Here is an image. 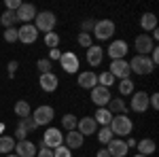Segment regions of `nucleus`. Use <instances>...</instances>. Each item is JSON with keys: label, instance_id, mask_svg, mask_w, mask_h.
Instances as JSON below:
<instances>
[{"label": "nucleus", "instance_id": "7ed1b4c3", "mask_svg": "<svg viewBox=\"0 0 159 157\" xmlns=\"http://www.w3.org/2000/svg\"><path fill=\"white\" fill-rule=\"evenodd\" d=\"M129 64V72H136V74H151L155 70V64L151 62L148 55H134L132 60L127 62Z\"/></svg>", "mask_w": 159, "mask_h": 157}, {"label": "nucleus", "instance_id": "58836bf2", "mask_svg": "<svg viewBox=\"0 0 159 157\" xmlns=\"http://www.w3.org/2000/svg\"><path fill=\"white\" fill-rule=\"evenodd\" d=\"M93 25H96V21H93V19H87V21H83V24H81V32L91 34V32H93Z\"/></svg>", "mask_w": 159, "mask_h": 157}, {"label": "nucleus", "instance_id": "4be33fe9", "mask_svg": "<svg viewBox=\"0 0 159 157\" xmlns=\"http://www.w3.org/2000/svg\"><path fill=\"white\" fill-rule=\"evenodd\" d=\"M136 149H138V155H153L155 153V149H157V145H155V140H151V138H144V140H140V142H136Z\"/></svg>", "mask_w": 159, "mask_h": 157}, {"label": "nucleus", "instance_id": "412c9836", "mask_svg": "<svg viewBox=\"0 0 159 157\" xmlns=\"http://www.w3.org/2000/svg\"><path fill=\"white\" fill-rule=\"evenodd\" d=\"M64 142H66V146H68L70 151H72V149H81L83 142H85V136L79 134L76 130H72V132H68L66 136H64Z\"/></svg>", "mask_w": 159, "mask_h": 157}, {"label": "nucleus", "instance_id": "7c9ffc66", "mask_svg": "<svg viewBox=\"0 0 159 157\" xmlns=\"http://www.w3.org/2000/svg\"><path fill=\"white\" fill-rule=\"evenodd\" d=\"M98 85L110 89V85H115V76H112L108 70H106V72H102V74H98Z\"/></svg>", "mask_w": 159, "mask_h": 157}, {"label": "nucleus", "instance_id": "bb28decb", "mask_svg": "<svg viewBox=\"0 0 159 157\" xmlns=\"http://www.w3.org/2000/svg\"><path fill=\"white\" fill-rule=\"evenodd\" d=\"M93 119H96V123H98V125L106 127V125L110 123V119H112V115H110L108 109H98V110H96V117H93Z\"/></svg>", "mask_w": 159, "mask_h": 157}, {"label": "nucleus", "instance_id": "2eb2a0df", "mask_svg": "<svg viewBox=\"0 0 159 157\" xmlns=\"http://www.w3.org/2000/svg\"><path fill=\"white\" fill-rule=\"evenodd\" d=\"M36 145L34 142H30V140H19V142H15V155L17 157H36Z\"/></svg>", "mask_w": 159, "mask_h": 157}, {"label": "nucleus", "instance_id": "603ef678", "mask_svg": "<svg viewBox=\"0 0 159 157\" xmlns=\"http://www.w3.org/2000/svg\"><path fill=\"white\" fill-rule=\"evenodd\" d=\"M134 157H144V155H134Z\"/></svg>", "mask_w": 159, "mask_h": 157}, {"label": "nucleus", "instance_id": "de8ad7c7", "mask_svg": "<svg viewBox=\"0 0 159 157\" xmlns=\"http://www.w3.org/2000/svg\"><path fill=\"white\" fill-rule=\"evenodd\" d=\"M96 157H110V153L106 151V149H100L98 153H96Z\"/></svg>", "mask_w": 159, "mask_h": 157}, {"label": "nucleus", "instance_id": "49530a36", "mask_svg": "<svg viewBox=\"0 0 159 157\" xmlns=\"http://www.w3.org/2000/svg\"><path fill=\"white\" fill-rule=\"evenodd\" d=\"M17 68H19V64H17L15 60H13V62H9V74H11V76L15 74V70H17Z\"/></svg>", "mask_w": 159, "mask_h": 157}, {"label": "nucleus", "instance_id": "09e8293b", "mask_svg": "<svg viewBox=\"0 0 159 157\" xmlns=\"http://www.w3.org/2000/svg\"><path fill=\"white\" fill-rule=\"evenodd\" d=\"M125 145H127V149H132V146H136V140L129 138V140H125Z\"/></svg>", "mask_w": 159, "mask_h": 157}, {"label": "nucleus", "instance_id": "a878e982", "mask_svg": "<svg viewBox=\"0 0 159 157\" xmlns=\"http://www.w3.org/2000/svg\"><path fill=\"white\" fill-rule=\"evenodd\" d=\"M15 115H17L19 119H25V117H30V115H32L30 102H25V100H19V102L15 104Z\"/></svg>", "mask_w": 159, "mask_h": 157}, {"label": "nucleus", "instance_id": "4c0bfd02", "mask_svg": "<svg viewBox=\"0 0 159 157\" xmlns=\"http://www.w3.org/2000/svg\"><path fill=\"white\" fill-rule=\"evenodd\" d=\"M4 40L7 43H17V28H7L4 30Z\"/></svg>", "mask_w": 159, "mask_h": 157}, {"label": "nucleus", "instance_id": "f704fd0d", "mask_svg": "<svg viewBox=\"0 0 159 157\" xmlns=\"http://www.w3.org/2000/svg\"><path fill=\"white\" fill-rule=\"evenodd\" d=\"M19 125L24 127L25 132H34V130H38V125L34 123V119H32V117H25V119H19Z\"/></svg>", "mask_w": 159, "mask_h": 157}, {"label": "nucleus", "instance_id": "6e6552de", "mask_svg": "<svg viewBox=\"0 0 159 157\" xmlns=\"http://www.w3.org/2000/svg\"><path fill=\"white\" fill-rule=\"evenodd\" d=\"M36 38H38V30L34 28V24H24L19 30H17V40L24 43V45L36 43Z\"/></svg>", "mask_w": 159, "mask_h": 157}, {"label": "nucleus", "instance_id": "423d86ee", "mask_svg": "<svg viewBox=\"0 0 159 157\" xmlns=\"http://www.w3.org/2000/svg\"><path fill=\"white\" fill-rule=\"evenodd\" d=\"M60 64H61V70H64L66 74H74V72H79V68H81L79 55H76V53H72V51H66V53H61Z\"/></svg>", "mask_w": 159, "mask_h": 157}, {"label": "nucleus", "instance_id": "ddd939ff", "mask_svg": "<svg viewBox=\"0 0 159 157\" xmlns=\"http://www.w3.org/2000/svg\"><path fill=\"white\" fill-rule=\"evenodd\" d=\"M134 47L138 51V55H148L155 49V43H153V38L148 36V34H138L134 40Z\"/></svg>", "mask_w": 159, "mask_h": 157}, {"label": "nucleus", "instance_id": "9d476101", "mask_svg": "<svg viewBox=\"0 0 159 157\" xmlns=\"http://www.w3.org/2000/svg\"><path fill=\"white\" fill-rule=\"evenodd\" d=\"M129 109L134 113H144L148 109V94L147 91H134L129 100Z\"/></svg>", "mask_w": 159, "mask_h": 157}, {"label": "nucleus", "instance_id": "79ce46f5", "mask_svg": "<svg viewBox=\"0 0 159 157\" xmlns=\"http://www.w3.org/2000/svg\"><path fill=\"white\" fill-rule=\"evenodd\" d=\"M36 157H53V149H47V146H40L36 151Z\"/></svg>", "mask_w": 159, "mask_h": 157}, {"label": "nucleus", "instance_id": "473e14b6", "mask_svg": "<svg viewBox=\"0 0 159 157\" xmlns=\"http://www.w3.org/2000/svg\"><path fill=\"white\" fill-rule=\"evenodd\" d=\"M76 40H79V45H81V47H85V49H89L91 45H93V36H91V34H87V32H79Z\"/></svg>", "mask_w": 159, "mask_h": 157}, {"label": "nucleus", "instance_id": "f257e3e1", "mask_svg": "<svg viewBox=\"0 0 159 157\" xmlns=\"http://www.w3.org/2000/svg\"><path fill=\"white\" fill-rule=\"evenodd\" d=\"M108 127L115 136H129L132 130H134V123H132V119L127 115H112Z\"/></svg>", "mask_w": 159, "mask_h": 157}, {"label": "nucleus", "instance_id": "3c124183", "mask_svg": "<svg viewBox=\"0 0 159 157\" xmlns=\"http://www.w3.org/2000/svg\"><path fill=\"white\" fill-rule=\"evenodd\" d=\"M7 157H17V155H15V153H9V155H7Z\"/></svg>", "mask_w": 159, "mask_h": 157}, {"label": "nucleus", "instance_id": "6ab92c4d", "mask_svg": "<svg viewBox=\"0 0 159 157\" xmlns=\"http://www.w3.org/2000/svg\"><path fill=\"white\" fill-rule=\"evenodd\" d=\"M102 60H104V49L98 47V45H91V47L87 49V64L89 66H100L102 64Z\"/></svg>", "mask_w": 159, "mask_h": 157}, {"label": "nucleus", "instance_id": "1a4fd4ad", "mask_svg": "<svg viewBox=\"0 0 159 157\" xmlns=\"http://www.w3.org/2000/svg\"><path fill=\"white\" fill-rule=\"evenodd\" d=\"M91 102L96 106H100V109H106V104L110 102V89L102 87V85H96L91 89Z\"/></svg>", "mask_w": 159, "mask_h": 157}, {"label": "nucleus", "instance_id": "e433bc0d", "mask_svg": "<svg viewBox=\"0 0 159 157\" xmlns=\"http://www.w3.org/2000/svg\"><path fill=\"white\" fill-rule=\"evenodd\" d=\"M36 68H38V72H40V74H47V72H51L53 66H51L49 60H38L36 62Z\"/></svg>", "mask_w": 159, "mask_h": 157}, {"label": "nucleus", "instance_id": "4468645a", "mask_svg": "<svg viewBox=\"0 0 159 157\" xmlns=\"http://www.w3.org/2000/svg\"><path fill=\"white\" fill-rule=\"evenodd\" d=\"M127 51H129V49H127V43H125V40H112L108 45V49H106V53L110 55V62L112 60H123Z\"/></svg>", "mask_w": 159, "mask_h": 157}, {"label": "nucleus", "instance_id": "f03ea898", "mask_svg": "<svg viewBox=\"0 0 159 157\" xmlns=\"http://www.w3.org/2000/svg\"><path fill=\"white\" fill-rule=\"evenodd\" d=\"M55 24H57V17H55V13H51V11H40L34 17V28L38 32H45V34L53 32Z\"/></svg>", "mask_w": 159, "mask_h": 157}, {"label": "nucleus", "instance_id": "b1692460", "mask_svg": "<svg viewBox=\"0 0 159 157\" xmlns=\"http://www.w3.org/2000/svg\"><path fill=\"white\" fill-rule=\"evenodd\" d=\"M106 109L110 110V115H125V110H127V104L123 102L121 98H112L108 104H106Z\"/></svg>", "mask_w": 159, "mask_h": 157}, {"label": "nucleus", "instance_id": "393cba45", "mask_svg": "<svg viewBox=\"0 0 159 157\" xmlns=\"http://www.w3.org/2000/svg\"><path fill=\"white\" fill-rule=\"evenodd\" d=\"M15 151V138L13 136H0V153H4V155H9Z\"/></svg>", "mask_w": 159, "mask_h": 157}, {"label": "nucleus", "instance_id": "20e7f679", "mask_svg": "<svg viewBox=\"0 0 159 157\" xmlns=\"http://www.w3.org/2000/svg\"><path fill=\"white\" fill-rule=\"evenodd\" d=\"M115 21H110V19H100L96 21L93 25V32H91V36H96L98 40H108L112 34H115Z\"/></svg>", "mask_w": 159, "mask_h": 157}, {"label": "nucleus", "instance_id": "9b49d317", "mask_svg": "<svg viewBox=\"0 0 159 157\" xmlns=\"http://www.w3.org/2000/svg\"><path fill=\"white\" fill-rule=\"evenodd\" d=\"M108 72L115 76V79H129V64L125 60H112L110 62V68Z\"/></svg>", "mask_w": 159, "mask_h": 157}, {"label": "nucleus", "instance_id": "c03bdc74", "mask_svg": "<svg viewBox=\"0 0 159 157\" xmlns=\"http://www.w3.org/2000/svg\"><path fill=\"white\" fill-rule=\"evenodd\" d=\"M60 58H61V51H60V49H51V51H49V62L51 60H60Z\"/></svg>", "mask_w": 159, "mask_h": 157}, {"label": "nucleus", "instance_id": "dca6fc26", "mask_svg": "<svg viewBox=\"0 0 159 157\" xmlns=\"http://www.w3.org/2000/svg\"><path fill=\"white\" fill-rule=\"evenodd\" d=\"M38 85H40V89H43V91L51 94V91H55V89H57L60 81H57V76H55L53 72H47V74H40V79H38Z\"/></svg>", "mask_w": 159, "mask_h": 157}, {"label": "nucleus", "instance_id": "f3484780", "mask_svg": "<svg viewBox=\"0 0 159 157\" xmlns=\"http://www.w3.org/2000/svg\"><path fill=\"white\" fill-rule=\"evenodd\" d=\"M110 153V157H125L127 155V145H125V140H119V138H112L108 142V149H106Z\"/></svg>", "mask_w": 159, "mask_h": 157}, {"label": "nucleus", "instance_id": "72a5a7b5", "mask_svg": "<svg viewBox=\"0 0 159 157\" xmlns=\"http://www.w3.org/2000/svg\"><path fill=\"white\" fill-rule=\"evenodd\" d=\"M98 140L102 142V145H108L110 140H112V132H110V127L106 125V127H102L98 132Z\"/></svg>", "mask_w": 159, "mask_h": 157}, {"label": "nucleus", "instance_id": "8fccbe9b", "mask_svg": "<svg viewBox=\"0 0 159 157\" xmlns=\"http://www.w3.org/2000/svg\"><path fill=\"white\" fill-rule=\"evenodd\" d=\"M2 132H4V123H0V136H2Z\"/></svg>", "mask_w": 159, "mask_h": 157}, {"label": "nucleus", "instance_id": "39448f33", "mask_svg": "<svg viewBox=\"0 0 159 157\" xmlns=\"http://www.w3.org/2000/svg\"><path fill=\"white\" fill-rule=\"evenodd\" d=\"M64 145V136H61V130L57 127H47L45 130V136L40 138V146H47V149H57V146Z\"/></svg>", "mask_w": 159, "mask_h": 157}, {"label": "nucleus", "instance_id": "ea45409f", "mask_svg": "<svg viewBox=\"0 0 159 157\" xmlns=\"http://www.w3.org/2000/svg\"><path fill=\"white\" fill-rule=\"evenodd\" d=\"M4 7H7V11L15 13L19 7H21V0H7V2H4Z\"/></svg>", "mask_w": 159, "mask_h": 157}, {"label": "nucleus", "instance_id": "cd10ccee", "mask_svg": "<svg viewBox=\"0 0 159 157\" xmlns=\"http://www.w3.org/2000/svg\"><path fill=\"white\" fill-rule=\"evenodd\" d=\"M76 123H79V119L74 117L72 113H68V115H64V117H61V127H64V130H68V132L76 130Z\"/></svg>", "mask_w": 159, "mask_h": 157}, {"label": "nucleus", "instance_id": "a18cd8bd", "mask_svg": "<svg viewBox=\"0 0 159 157\" xmlns=\"http://www.w3.org/2000/svg\"><path fill=\"white\" fill-rule=\"evenodd\" d=\"M151 62H153V64L157 66V62H159V49H157V47L151 51Z\"/></svg>", "mask_w": 159, "mask_h": 157}, {"label": "nucleus", "instance_id": "2f4dec72", "mask_svg": "<svg viewBox=\"0 0 159 157\" xmlns=\"http://www.w3.org/2000/svg\"><path fill=\"white\" fill-rule=\"evenodd\" d=\"M45 45H47L49 49H57V45H60V34H57V32L45 34Z\"/></svg>", "mask_w": 159, "mask_h": 157}, {"label": "nucleus", "instance_id": "37998d69", "mask_svg": "<svg viewBox=\"0 0 159 157\" xmlns=\"http://www.w3.org/2000/svg\"><path fill=\"white\" fill-rule=\"evenodd\" d=\"M148 106H153L155 110L159 109V94H153V96H148Z\"/></svg>", "mask_w": 159, "mask_h": 157}, {"label": "nucleus", "instance_id": "c85d7f7f", "mask_svg": "<svg viewBox=\"0 0 159 157\" xmlns=\"http://www.w3.org/2000/svg\"><path fill=\"white\" fill-rule=\"evenodd\" d=\"M134 87H136V85H134L132 79H123L121 83H119V94H121V96H129V94H134V91H136Z\"/></svg>", "mask_w": 159, "mask_h": 157}, {"label": "nucleus", "instance_id": "f8f14e48", "mask_svg": "<svg viewBox=\"0 0 159 157\" xmlns=\"http://www.w3.org/2000/svg\"><path fill=\"white\" fill-rule=\"evenodd\" d=\"M36 7L34 4H28V2H21V7L15 11V17H17V21H24V24H30V21H34V17H36Z\"/></svg>", "mask_w": 159, "mask_h": 157}, {"label": "nucleus", "instance_id": "0eeeda50", "mask_svg": "<svg viewBox=\"0 0 159 157\" xmlns=\"http://www.w3.org/2000/svg\"><path fill=\"white\" fill-rule=\"evenodd\" d=\"M32 119H34V123H36L38 127L40 125H49L51 121H53V117H55V110L51 109V106H38V109L32 110V115H30Z\"/></svg>", "mask_w": 159, "mask_h": 157}, {"label": "nucleus", "instance_id": "a19ab883", "mask_svg": "<svg viewBox=\"0 0 159 157\" xmlns=\"http://www.w3.org/2000/svg\"><path fill=\"white\" fill-rule=\"evenodd\" d=\"M15 138H17V142H19V140H28V132H25L21 125H17V130H15Z\"/></svg>", "mask_w": 159, "mask_h": 157}, {"label": "nucleus", "instance_id": "c9c22d12", "mask_svg": "<svg viewBox=\"0 0 159 157\" xmlns=\"http://www.w3.org/2000/svg\"><path fill=\"white\" fill-rule=\"evenodd\" d=\"M53 157H72V151L66 145H61V146H57V149H53Z\"/></svg>", "mask_w": 159, "mask_h": 157}, {"label": "nucleus", "instance_id": "a211bd4d", "mask_svg": "<svg viewBox=\"0 0 159 157\" xmlns=\"http://www.w3.org/2000/svg\"><path fill=\"white\" fill-rule=\"evenodd\" d=\"M79 85L83 87V89H93L96 85H98V74L91 72V70H83V72H79Z\"/></svg>", "mask_w": 159, "mask_h": 157}, {"label": "nucleus", "instance_id": "aec40b11", "mask_svg": "<svg viewBox=\"0 0 159 157\" xmlns=\"http://www.w3.org/2000/svg\"><path fill=\"white\" fill-rule=\"evenodd\" d=\"M76 127H79V134H83V136H91V134H96L98 123H96L93 117H83V119H79Z\"/></svg>", "mask_w": 159, "mask_h": 157}, {"label": "nucleus", "instance_id": "c756f323", "mask_svg": "<svg viewBox=\"0 0 159 157\" xmlns=\"http://www.w3.org/2000/svg\"><path fill=\"white\" fill-rule=\"evenodd\" d=\"M15 21H17V17H15V13H13V11H4L2 15H0V24L4 25V28H13Z\"/></svg>", "mask_w": 159, "mask_h": 157}, {"label": "nucleus", "instance_id": "5701e85b", "mask_svg": "<svg viewBox=\"0 0 159 157\" xmlns=\"http://www.w3.org/2000/svg\"><path fill=\"white\" fill-rule=\"evenodd\" d=\"M140 28L144 30V34H147V32H153V30H157V17H155L153 13H144V15L140 17Z\"/></svg>", "mask_w": 159, "mask_h": 157}]
</instances>
